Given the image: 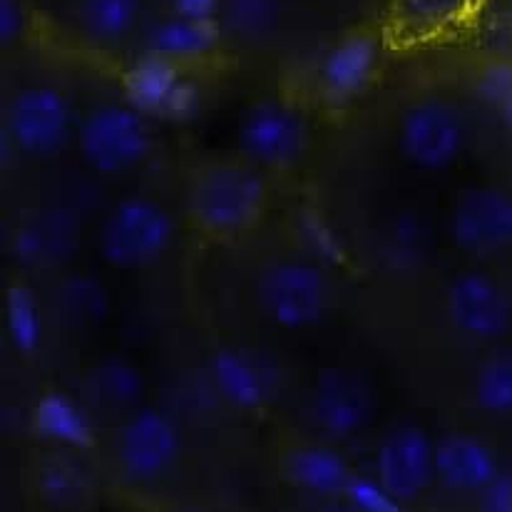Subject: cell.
I'll return each mask as SVG.
<instances>
[{
    "label": "cell",
    "mask_w": 512,
    "mask_h": 512,
    "mask_svg": "<svg viewBox=\"0 0 512 512\" xmlns=\"http://www.w3.org/2000/svg\"><path fill=\"white\" fill-rule=\"evenodd\" d=\"M269 187L249 160H214L197 167L187 184L192 222L212 237H239L261 219Z\"/></svg>",
    "instance_id": "obj_1"
},
{
    "label": "cell",
    "mask_w": 512,
    "mask_h": 512,
    "mask_svg": "<svg viewBox=\"0 0 512 512\" xmlns=\"http://www.w3.org/2000/svg\"><path fill=\"white\" fill-rule=\"evenodd\" d=\"M174 232L177 224L172 212L160 199L130 194L122 197L102 219L97 252L112 269H147L170 252Z\"/></svg>",
    "instance_id": "obj_2"
},
{
    "label": "cell",
    "mask_w": 512,
    "mask_h": 512,
    "mask_svg": "<svg viewBox=\"0 0 512 512\" xmlns=\"http://www.w3.org/2000/svg\"><path fill=\"white\" fill-rule=\"evenodd\" d=\"M75 145L90 170L125 174L152 152L150 117L127 102H100L87 110L75 130Z\"/></svg>",
    "instance_id": "obj_3"
},
{
    "label": "cell",
    "mask_w": 512,
    "mask_h": 512,
    "mask_svg": "<svg viewBox=\"0 0 512 512\" xmlns=\"http://www.w3.org/2000/svg\"><path fill=\"white\" fill-rule=\"evenodd\" d=\"M470 140V127L455 100L423 95L398 120V150L403 160L423 172H443L460 160Z\"/></svg>",
    "instance_id": "obj_4"
},
{
    "label": "cell",
    "mask_w": 512,
    "mask_h": 512,
    "mask_svg": "<svg viewBox=\"0 0 512 512\" xmlns=\"http://www.w3.org/2000/svg\"><path fill=\"white\" fill-rule=\"evenodd\" d=\"M259 304L276 326L301 331L316 326L331 309V281L309 256H289L259 276Z\"/></svg>",
    "instance_id": "obj_5"
},
{
    "label": "cell",
    "mask_w": 512,
    "mask_h": 512,
    "mask_svg": "<svg viewBox=\"0 0 512 512\" xmlns=\"http://www.w3.org/2000/svg\"><path fill=\"white\" fill-rule=\"evenodd\" d=\"M73 105L63 90L35 83L15 92L5 110V137L28 157H53L75 137Z\"/></svg>",
    "instance_id": "obj_6"
},
{
    "label": "cell",
    "mask_w": 512,
    "mask_h": 512,
    "mask_svg": "<svg viewBox=\"0 0 512 512\" xmlns=\"http://www.w3.org/2000/svg\"><path fill=\"white\" fill-rule=\"evenodd\" d=\"M311 130L304 112L279 97H264L244 110L237 125V142L244 160L256 167L286 170L309 150Z\"/></svg>",
    "instance_id": "obj_7"
},
{
    "label": "cell",
    "mask_w": 512,
    "mask_h": 512,
    "mask_svg": "<svg viewBox=\"0 0 512 512\" xmlns=\"http://www.w3.org/2000/svg\"><path fill=\"white\" fill-rule=\"evenodd\" d=\"M448 234L455 249L478 259L512 254V192L498 184H475L453 199Z\"/></svg>",
    "instance_id": "obj_8"
},
{
    "label": "cell",
    "mask_w": 512,
    "mask_h": 512,
    "mask_svg": "<svg viewBox=\"0 0 512 512\" xmlns=\"http://www.w3.org/2000/svg\"><path fill=\"white\" fill-rule=\"evenodd\" d=\"M314 426L329 440H348L368 428L376 416V396L361 373L351 368H324L309 391Z\"/></svg>",
    "instance_id": "obj_9"
},
{
    "label": "cell",
    "mask_w": 512,
    "mask_h": 512,
    "mask_svg": "<svg viewBox=\"0 0 512 512\" xmlns=\"http://www.w3.org/2000/svg\"><path fill=\"white\" fill-rule=\"evenodd\" d=\"M182 450L177 423L157 408H137L117 433V463L127 480L152 483L170 473Z\"/></svg>",
    "instance_id": "obj_10"
},
{
    "label": "cell",
    "mask_w": 512,
    "mask_h": 512,
    "mask_svg": "<svg viewBox=\"0 0 512 512\" xmlns=\"http://www.w3.org/2000/svg\"><path fill=\"white\" fill-rule=\"evenodd\" d=\"M445 311L450 324L475 341H498L512 329L510 291L488 271H460L445 291Z\"/></svg>",
    "instance_id": "obj_11"
},
{
    "label": "cell",
    "mask_w": 512,
    "mask_h": 512,
    "mask_svg": "<svg viewBox=\"0 0 512 512\" xmlns=\"http://www.w3.org/2000/svg\"><path fill=\"white\" fill-rule=\"evenodd\" d=\"M376 478L401 503H413L435 483V440L421 426L393 428L376 450Z\"/></svg>",
    "instance_id": "obj_12"
},
{
    "label": "cell",
    "mask_w": 512,
    "mask_h": 512,
    "mask_svg": "<svg viewBox=\"0 0 512 512\" xmlns=\"http://www.w3.org/2000/svg\"><path fill=\"white\" fill-rule=\"evenodd\" d=\"M127 100L157 120H184L197 107V90L177 63L147 55L127 73Z\"/></svg>",
    "instance_id": "obj_13"
},
{
    "label": "cell",
    "mask_w": 512,
    "mask_h": 512,
    "mask_svg": "<svg viewBox=\"0 0 512 512\" xmlns=\"http://www.w3.org/2000/svg\"><path fill=\"white\" fill-rule=\"evenodd\" d=\"M214 388L239 411H261L276 393V373L264 358L242 348H222L209 361Z\"/></svg>",
    "instance_id": "obj_14"
},
{
    "label": "cell",
    "mask_w": 512,
    "mask_h": 512,
    "mask_svg": "<svg viewBox=\"0 0 512 512\" xmlns=\"http://www.w3.org/2000/svg\"><path fill=\"white\" fill-rule=\"evenodd\" d=\"M381 60V45L373 35L353 33L326 50L319 63V85L334 102L361 95L373 83Z\"/></svg>",
    "instance_id": "obj_15"
},
{
    "label": "cell",
    "mask_w": 512,
    "mask_h": 512,
    "mask_svg": "<svg viewBox=\"0 0 512 512\" xmlns=\"http://www.w3.org/2000/svg\"><path fill=\"white\" fill-rule=\"evenodd\" d=\"M500 475L498 455L473 433H450L435 443V478L458 493H483Z\"/></svg>",
    "instance_id": "obj_16"
},
{
    "label": "cell",
    "mask_w": 512,
    "mask_h": 512,
    "mask_svg": "<svg viewBox=\"0 0 512 512\" xmlns=\"http://www.w3.org/2000/svg\"><path fill=\"white\" fill-rule=\"evenodd\" d=\"M483 3L485 0H391V33L398 43H428L470 23Z\"/></svg>",
    "instance_id": "obj_17"
},
{
    "label": "cell",
    "mask_w": 512,
    "mask_h": 512,
    "mask_svg": "<svg viewBox=\"0 0 512 512\" xmlns=\"http://www.w3.org/2000/svg\"><path fill=\"white\" fill-rule=\"evenodd\" d=\"M142 391V376L127 358H102L87 371L83 383V406L92 416H122L125 421L137 411Z\"/></svg>",
    "instance_id": "obj_18"
},
{
    "label": "cell",
    "mask_w": 512,
    "mask_h": 512,
    "mask_svg": "<svg viewBox=\"0 0 512 512\" xmlns=\"http://www.w3.org/2000/svg\"><path fill=\"white\" fill-rule=\"evenodd\" d=\"M78 242V219L68 212H43L20 224L13 237V252L33 266H50L73 254Z\"/></svg>",
    "instance_id": "obj_19"
},
{
    "label": "cell",
    "mask_w": 512,
    "mask_h": 512,
    "mask_svg": "<svg viewBox=\"0 0 512 512\" xmlns=\"http://www.w3.org/2000/svg\"><path fill=\"white\" fill-rule=\"evenodd\" d=\"M286 475L294 485L306 493L321 495V498H336L346 493L353 478L351 465L331 445L309 443L299 445L286 455Z\"/></svg>",
    "instance_id": "obj_20"
},
{
    "label": "cell",
    "mask_w": 512,
    "mask_h": 512,
    "mask_svg": "<svg viewBox=\"0 0 512 512\" xmlns=\"http://www.w3.org/2000/svg\"><path fill=\"white\" fill-rule=\"evenodd\" d=\"M219 28L214 20L192 18V15L174 13L172 18L160 20L147 35V55H157L170 63L197 60L214 50Z\"/></svg>",
    "instance_id": "obj_21"
},
{
    "label": "cell",
    "mask_w": 512,
    "mask_h": 512,
    "mask_svg": "<svg viewBox=\"0 0 512 512\" xmlns=\"http://www.w3.org/2000/svg\"><path fill=\"white\" fill-rule=\"evenodd\" d=\"M35 428L43 438L68 448H85L92 440V418L83 403L65 393H50L35 408Z\"/></svg>",
    "instance_id": "obj_22"
},
{
    "label": "cell",
    "mask_w": 512,
    "mask_h": 512,
    "mask_svg": "<svg viewBox=\"0 0 512 512\" xmlns=\"http://www.w3.org/2000/svg\"><path fill=\"white\" fill-rule=\"evenodd\" d=\"M75 8L83 33L100 45L125 40L140 18V0H78Z\"/></svg>",
    "instance_id": "obj_23"
},
{
    "label": "cell",
    "mask_w": 512,
    "mask_h": 512,
    "mask_svg": "<svg viewBox=\"0 0 512 512\" xmlns=\"http://www.w3.org/2000/svg\"><path fill=\"white\" fill-rule=\"evenodd\" d=\"M473 401L490 416H512V346L483 358L473 378Z\"/></svg>",
    "instance_id": "obj_24"
},
{
    "label": "cell",
    "mask_w": 512,
    "mask_h": 512,
    "mask_svg": "<svg viewBox=\"0 0 512 512\" xmlns=\"http://www.w3.org/2000/svg\"><path fill=\"white\" fill-rule=\"evenodd\" d=\"M224 23L237 38L256 40L276 28L281 15L279 0H222Z\"/></svg>",
    "instance_id": "obj_25"
},
{
    "label": "cell",
    "mask_w": 512,
    "mask_h": 512,
    "mask_svg": "<svg viewBox=\"0 0 512 512\" xmlns=\"http://www.w3.org/2000/svg\"><path fill=\"white\" fill-rule=\"evenodd\" d=\"M5 326H8L10 341L20 351H35L43 341V316H40L38 301L23 286H15L8 294Z\"/></svg>",
    "instance_id": "obj_26"
},
{
    "label": "cell",
    "mask_w": 512,
    "mask_h": 512,
    "mask_svg": "<svg viewBox=\"0 0 512 512\" xmlns=\"http://www.w3.org/2000/svg\"><path fill=\"white\" fill-rule=\"evenodd\" d=\"M60 309L65 311V319L78 321L80 326L95 324L107 314V294L100 281L90 276H75L63 286V294L58 299Z\"/></svg>",
    "instance_id": "obj_27"
},
{
    "label": "cell",
    "mask_w": 512,
    "mask_h": 512,
    "mask_svg": "<svg viewBox=\"0 0 512 512\" xmlns=\"http://www.w3.org/2000/svg\"><path fill=\"white\" fill-rule=\"evenodd\" d=\"M430 232L421 217L416 214H401L393 222L388 234V256L401 266H418L430 254Z\"/></svg>",
    "instance_id": "obj_28"
},
{
    "label": "cell",
    "mask_w": 512,
    "mask_h": 512,
    "mask_svg": "<svg viewBox=\"0 0 512 512\" xmlns=\"http://www.w3.org/2000/svg\"><path fill=\"white\" fill-rule=\"evenodd\" d=\"M343 500L358 512H406V508H403L406 503H401L376 475L368 478V475L353 473L351 483L343 493Z\"/></svg>",
    "instance_id": "obj_29"
},
{
    "label": "cell",
    "mask_w": 512,
    "mask_h": 512,
    "mask_svg": "<svg viewBox=\"0 0 512 512\" xmlns=\"http://www.w3.org/2000/svg\"><path fill=\"white\" fill-rule=\"evenodd\" d=\"M40 490H43L50 503L70 505L83 493V478L73 468L53 465V468H45L43 475H40Z\"/></svg>",
    "instance_id": "obj_30"
},
{
    "label": "cell",
    "mask_w": 512,
    "mask_h": 512,
    "mask_svg": "<svg viewBox=\"0 0 512 512\" xmlns=\"http://www.w3.org/2000/svg\"><path fill=\"white\" fill-rule=\"evenodd\" d=\"M478 95L488 102L490 107L498 110L503 105L505 97L512 92V60L500 58L493 60L490 65H485L478 75Z\"/></svg>",
    "instance_id": "obj_31"
},
{
    "label": "cell",
    "mask_w": 512,
    "mask_h": 512,
    "mask_svg": "<svg viewBox=\"0 0 512 512\" xmlns=\"http://www.w3.org/2000/svg\"><path fill=\"white\" fill-rule=\"evenodd\" d=\"M480 512H512V475L500 473L488 488L480 493Z\"/></svg>",
    "instance_id": "obj_32"
},
{
    "label": "cell",
    "mask_w": 512,
    "mask_h": 512,
    "mask_svg": "<svg viewBox=\"0 0 512 512\" xmlns=\"http://www.w3.org/2000/svg\"><path fill=\"white\" fill-rule=\"evenodd\" d=\"M25 8L20 0H0V43L10 45L23 35Z\"/></svg>",
    "instance_id": "obj_33"
},
{
    "label": "cell",
    "mask_w": 512,
    "mask_h": 512,
    "mask_svg": "<svg viewBox=\"0 0 512 512\" xmlns=\"http://www.w3.org/2000/svg\"><path fill=\"white\" fill-rule=\"evenodd\" d=\"M304 232H306V242H311V249H314V254L319 256V259L324 261H331L339 252V242L334 239V234L329 232L326 227H321V224H316L314 219L311 222L304 224Z\"/></svg>",
    "instance_id": "obj_34"
},
{
    "label": "cell",
    "mask_w": 512,
    "mask_h": 512,
    "mask_svg": "<svg viewBox=\"0 0 512 512\" xmlns=\"http://www.w3.org/2000/svg\"><path fill=\"white\" fill-rule=\"evenodd\" d=\"M174 13L192 15V18L214 20L217 10L222 8V0H172Z\"/></svg>",
    "instance_id": "obj_35"
},
{
    "label": "cell",
    "mask_w": 512,
    "mask_h": 512,
    "mask_svg": "<svg viewBox=\"0 0 512 512\" xmlns=\"http://www.w3.org/2000/svg\"><path fill=\"white\" fill-rule=\"evenodd\" d=\"M498 112H500V117H503L505 127H508V130L512 132V92H510L508 97H505V100H503V105L498 107Z\"/></svg>",
    "instance_id": "obj_36"
},
{
    "label": "cell",
    "mask_w": 512,
    "mask_h": 512,
    "mask_svg": "<svg viewBox=\"0 0 512 512\" xmlns=\"http://www.w3.org/2000/svg\"><path fill=\"white\" fill-rule=\"evenodd\" d=\"M321 512H358L356 508H351V505L346 503V500H343V503H334V505H329V508H324Z\"/></svg>",
    "instance_id": "obj_37"
}]
</instances>
